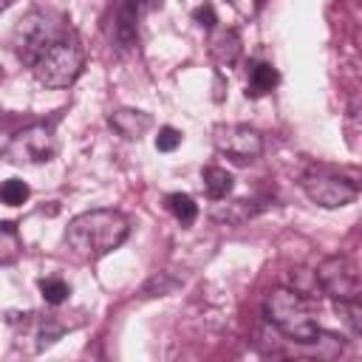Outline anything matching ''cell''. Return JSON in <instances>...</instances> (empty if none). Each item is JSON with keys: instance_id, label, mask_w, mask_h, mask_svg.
I'll use <instances>...</instances> for the list:
<instances>
[{"instance_id": "6da1fadb", "label": "cell", "mask_w": 362, "mask_h": 362, "mask_svg": "<svg viewBox=\"0 0 362 362\" xmlns=\"http://www.w3.org/2000/svg\"><path fill=\"white\" fill-rule=\"evenodd\" d=\"M130 235V221L119 209H90L76 215L65 229V246L79 260H99L119 249Z\"/></svg>"}, {"instance_id": "7a4b0ae2", "label": "cell", "mask_w": 362, "mask_h": 362, "mask_svg": "<svg viewBox=\"0 0 362 362\" xmlns=\"http://www.w3.org/2000/svg\"><path fill=\"white\" fill-rule=\"evenodd\" d=\"M263 314L291 342L311 345V342H317L322 337V331L317 325V317H314L311 297H305V294H300L294 288H272L266 294Z\"/></svg>"}, {"instance_id": "3957f363", "label": "cell", "mask_w": 362, "mask_h": 362, "mask_svg": "<svg viewBox=\"0 0 362 362\" xmlns=\"http://www.w3.org/2000/svg\"><path fill=\"white\" fill-rule=\"evenodd\" d=\"M82 65H85V54H82L79 42L74 37L71 40L57 37L37 54V59L31 62V71H34L37 82L45 88H68L82 74Z\"/></svg>"}, {"instance_id": "277c9868", "label": "cell", "mask_w": 362, "mask_h": 362, "mask_svg": "<svg viewBox=\"0 0 362 362\" xmlns=\"http://www.w3.org/2000/svg\"><path fill=\"white\" fill-rule=\"evenodd\" d=\"M54 153H57V136H54V124L48 122H34L23 127L20 133L11 136L6 147V158L11 164H42L54 158Z\"/></svg>"}, {"instance_id": "5b68a950", "label": "cell", "mask_w": 362, "mask_h": 362, "mask_svg": "<svg viewBox=\"0 0 362 362\" xmlns=\"http://www.w3.org/2000/svg\"><path fill=\"white\" fill-rule=\"evenodd\" d=\"M212 144L221 156L232 158L235 164H249L263 153V136L249 124H215Z\"/></svg>"}, {"instance_id": "8992f818", "label": "cell", "mask_w": 362, "mask_h": 362, "mask_svg": "<svg viewBox=\"0 0 362 362\" xmlns=\"http://www.w3.org/2000/svg\"><path fill=\"white\" fill-rule=\"evenodd\" d=\"M314 277H317V286L322 294H328L334 300H359V288H362L359 272L348 257H342V255L325 257L317 266Z\"/></svg>"}, {"instance_id": "52a82bcc", "label": "cell", "mask_w": 362, "mask_h": 362, "mask_svg": "<svg viewBox=\"0 0 362 362\" xmlns=\"http://www.w3.org/2000/svg\"><path fill=\"white\" fill-rule=\"evenodd\" d=\"M303 192L308 195L311 204L322 206V209H337L345 206L351 201H356L359 187L351 178H339V175H322V173H308L300 181Z\"/></svg>"}, {"instance_id": "ba28073f", "label": "cell", "mask_w": 362, "mask_h": 362, "mask_svg": "<svg viewBox=\"0 0 362 362\" xmlns=\"http://www.w3.org/2000/svg\"><path fill=\"white\" fill-rule=\"evenodd\" d=\"M153 8L144 0H119V6L113 8V23H110V40L116 42V48H130L136 42L139 34V17Z\"/></svg>"}, {"instance_id": "9c48e42d", "label": "cell", "mask_w": 362, "mask_h": 362, "mask_svg": "<svg viewBox=\"0 0 362 362\" xmlns=\"http://www.w3.org/2000/svg\"><path fill=\"white\" fill-rule=\"evenodd\" d=\"M107 122H110V127H113L122 139H127V141H139V139L153 127V116L144 113V110H133V107H119V110H113Z\"/></svg>"}, {"instance_id": "30bf717a", "label": "cell", "mask_w": 362, "mask_h": 362, "mask_svg": "<svg viewBox=\"0 0 362 362\" xmlns=\"http://www.w3.org/2000/svg\"><path fill=\"white\" fill-rule=\"evenodd\" d=\"M209 57L221 68H232L240 59V37L235 28H221L209 37Z\"/></svg>"}, {"instance_id": "8fae6325", "label": "cell", "mask_w": 362, "mask_h": 362, "mask_svg": "<svg viewBox=\"0 0 362 362\" xmlns=\"http://www.w3.org/2000/svg\"><path fill=\"white\" fill-rule=\"evenodd\" d=\"M280 82V74H277V68L272 65V62H255L252 68H249V82H246V96H252V99H257V96H263V93H269L274 85Z\"/></svg>"}, {"instance_id": "7c38bea8", "label": "cell", "mask_w": 362, "mask_h": 362, "mask_svg": "<svg viewBox=\"0 0 362 362\" xmlns=\"http://www.w3.org/2000/svg\"><path fill=\"white\" fill-rule=\"evenodd\" d=\"M201 178H204V189H206V195H209L212 201H223V198L232 192V184H235V178H232L223 167H218V164H209V167L201 173Z\"/></svg>"}, {"instance_id": "4fadbf2b", "label": "cell", "mask_w": 362, "mask_h": 362, "mask_svg": "<svg viewBox=\"0 0 362 362\" xmlns=\"http://www.w3.org/2000/svg\"><path fill=\"white\" fill-rule=\"evenodd\" d=\"M23 252V240H20V232L11 221H0V266H11L17 263Z\"/></svg>"}, {"instance_id": "5bb4252c", "label": "cell", "mask_w": 362, "mask_h": 362, "mask_svg": "<svg viewBox=\"0 0 362 362\" xmlns=\"http://www.w3.org/2000/svg\"><path fill=\"white\" fill-rule=\"evenodd\" d=\"M164 204H167V209L173 212V218H175L181 226H192V223H195V218H198V204H195L187 192H170V195L164 198Z\"/></svg>"}, {"instance_id": "9a60e30c", "label": "cell", "mask_w": 362, "mask_h": 362, "mask_svg": "<svg viewBox=\"0 0 362 362\" xmlns=\"http://www.w3.org/2000/svg\"><path fill=\"white\" fill-rule=\"evenodd\" d=\"M28 195H31V189L23 178H6L0 184V204H6V206H20L28 201Z\"/></svg>"}, {"instance_id": "2e32d148", "label": "cell", "mask_w": 362, "mask_h": 362, "mask_svg": "<svg viewBox=\"0 0 362 362\" xmlns=\"http://www.w3.org/2000/svg\"><path fill=\"white\" fill-rule=\"evenodd\" d=\"M40 294H42V300H45V303L59 305V303H65V300H68L71 286H68L65 280H59V277H42V280H40Z\"/></svg>"}, {"instance_id": "e0dca14e", "label": "cell", "mask_w": 362, "mask_h": 362, "mask_svg": "<svg viewBox=\"0 0 362 362\" xmlns=\"http://www.w3.org/2000/svg\"><path fill=\"white\" fill-rule=\"evenodd\" d=\"M181 130H175V127H161L158 130V136H156V150H161V153H173L178 144H181Z\"/></svg>"}, {"instance_id": "ac0fdd59", "label": "cell", "mask_w": 362, "mask_h": 362, "mask_svg": "<svg viewBox=\"0 0 362 362\" xmlns=\"http://www.w3.org/2000/svg\"><path fill=\"white\" fill-rule=\"evenodd\" d=\"M192 17H195V23H198L201 28H215V23H218V17H215V8H212L209 3L198 6V8L192 11Z\"/></svg>"}, {"instance_id": "d6986e66", "label": "cell", "mask_w": 362, "mask_h": 362, "mask_svg": "<svg viewBox=\"0 0 362 362\" xmlns=\"http://www.w3.org/2000/svg\"><path fill=\"white\" fill-rule=\"evenodd\" d=\"M266 3H269V0H255V11H260V8L266 6Z\"/></svg>"}, {"instance_id": "ffe728a7", "label": "cell", "mask_w": 362, "mask_h": 362, "mask_svg": "<svg viewBox=\"0 0 362 362\" xmlns=\"http://www.w3.org/2000/svg\"><path fill=\"white\" fill-rule=\"evenodd\" d=\"M14 0H0V8H6V6H11Z\"/></svg>"}]
</instances>
